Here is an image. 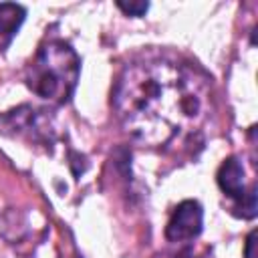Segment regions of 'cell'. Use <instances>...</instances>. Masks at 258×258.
Listing matches in <instances>:
<instances>
[{
	"label": "cell",
	"instance_id": "6da1fadb",
	"mask_svg": "<svg viewBox=\"0 0 258 258\" xmlns=\"http://www.w3.org/2000/svg\"><path fill=\"white\" fill-rule=\"evenodd\" d=\"M113 105L129 135L157 147L198 123L202 89L183 64L149 56L125 67L115 85Z\"/></svg>",
	"mask_w": 258,
	"mask_h": 258
},
{
	"label": "cell",
	"instance_id": "ba28073f",
	"mask_svg": "<svg viewBox=\"0 0 258 258\" xmlns=\"http://www.w3.org/2000/svg\"><path fill=\"white\" fill-rule=\"evenodd\" d=\"M244 258H256V230H252L246 238V250H244Z\"/></svg>",
	"mask_w": 258,
	"mask_h": 258
},
{
	"label": "cell",
	"instance_id": "52a82bcc",
	"mask_svg": "<svg viewBox=\"0 0 258 258\" xmlns=\"http://www.w3.org/2000/svg\"><path fill=\"white\" fill-rule=\"evenodd\" d=\"M117 6H119L125 14H129V16H143V14L147 12V8H149L147 2H129V4L117 2Z\"/></svg>",
	"mask_w": 258,
	"mask_h": 258
},
{
	"label": "cell",
	"instance_id": "8992f818",
	"mask_svg": "<svg viewBox=\"0 0 258 258\" xmlns=\"http://www.w3.org/2000/svg\"><path fill=\"white\" fill-rule=\"evenodd\" d=\"M238 210H242L238 216H242L246 220H250V218L256 216V185H250V189L238 202Z\"/></svg>",
	"mask_w": 258,
	"mask_h": 258
},
{
	"label": "cell",
	"instance_id": "7a4b0ae2",
	"mask_svg": "<svg viewBox=\"0 0 258 258\" xmlns=\"http://www.w3.org/2000/svg\"><path fill=\"white\" fill-rule=\"evenodd\" d=\"M81 73V60L75 48L64 40L44 42L26 73V85L40 99L62 105L67 103L77 87Z\"/></svg>",
	"mask_w": 258,
	"mask_h": 258
},
{
	"label": "cell",
	"instance_id": "3957f363",
	"mask_svg": "<svg viewBox=\"0 0 258 258\" xmlns=\"http://www.w3.org/2000/svg\"><path fill=\"white\" fill-rule=\"evenodd\" d=\"M204 226V210L196 200H183L171 214L165 226V238L169 242H187L200 236Z\"/></svg>",
	"mask_w": 258,
	"mask_h": 258
},
{
	"label": "cell",
	"instance_id": "5b68a950",
	"mask_svg": "<svg viewBox=\"0 0 258 258\" xmlns=\"http://www.w3.org/2000/svg\"><path fill=\"white\" fill-rule=\"evenodd\" d=\"M26 10L20 4L0 2V52H4L24 22Z\"/></svg>",
	"mask_w": 258,
	"mask_h": 258
},
{
	"label": "cell",
	"instance_id": "277c9868",
	"mask_svg": "<svg viewBox=\"0 0 258 258\" xmlns=\"http://www.w3.org/2000/svg\"><path fill=\"white\" fill-rule=\"evenodd\" d=\"M218 185L220 189L234 200H242L246 194V185H244V165L238 157H228L220 169H218Z\"/></svg>",
	"mask_w": 258,
	"mask_h": 258
}]
</instances>
